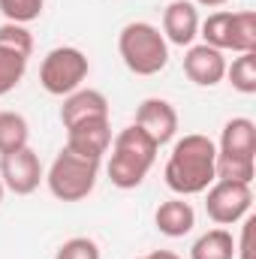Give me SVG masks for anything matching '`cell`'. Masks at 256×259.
I'll return each mask as SVG.
<instances>
[{
  "label": "cell",
  "mask_w": 256,
  "mask_h": 259,
  "mask_svg": "<svg viewBox=\"0 0 256 259\" xmlns=\"http://www.w3.org/2000/svg\"><path fill=\"white\" fill-rule=\"evenodd\" d=\"M190 259H235V238L229 229L217 226L202 232L190 247Z\"/></svg>",
  "instance_id": "obj_15"
},
{
  "label": "cell",
  "mask_w": 256,
  "mask_h": 259,
  "mask_svg": "<svg viewBox=\"0 0 256 259\" xmlns=\"http://www.w3.org/2000/svg\"><path fill=\"white\" fill-rule=\"evenodd\" d=\"M88 72H91V64H88V55L81 49H75V46H58V49H52L42 58L39 84L52 97H66V94H72V91L81 88V81L88 78Z\"/></svg>",
  "instance_id": "obj_5"
},
{
  "label": "cell",
  "mask_w": 256,
  "mask_h": 259,
  "mask_svg": "<svg viewBox=\"0 0 256 259\" xmlns=\"http://www.w3.org/2000/svg\"><path fill=\"white\" fill-rule=\"evenodd\" d=\"M232 18L235 12H211L205 21H199V36L205 46L211 49H220V52H232Z\"/></svg>",
  "instance_id": "obj_16"
},
{
  "label": "cell",
  "mask_w": 256,
  "mask_h": 259,
  "mask_svg": "<svg viewBox=\"0 0 256 259\" xmlns=\"http://www.w3.org/2000/svg\"><path fill=\"white\" fill-rule=\"evenodd\" d=\"M118 52L130 72L157 75L169 64V42L151 21H130L118 33Z\"/></svg>",
  "instance_id": "obj_3"
},
{
  "label": "cell",
  "mask_w": 256,
  "mask_h": 259,
  "mask_svg": "<svg viewBox=\"0 0 256 259\" xmlns=\"http://www.w3.org/2000/svg\"><path fill=\"white\" fill-rule=\"evenodd\" d=\"M88 118H109V100H106V94L94 91V88H78V91L66 94L64 106H61L64 130L78 124V121H88Z\"/></svg>",
  "instance_id": "obj_12"
},
{
  "label": "cell",
  "mask_w": 256,
  "mask_h": 259,
  "mask_svg": "<svg viewBox=\"0 0 256 259\" xmlns=\"http://www.w3.org/2000/svg\"><path fill=\"white\" fill-rule=\"evenodd\" d=\"M109 148H112V157H109L106 172L118 190H136L148 178L151 166L157 163V151H160L157 142L136 124H130L118 136H112Z\"/></svg>",
  "instance_id": "obj_2"
},
{
  "label": "cell",
  "mask_w": 256,
  "mask_h": 259,
  "mask_svg": "<svg viewBox=\"0 0 256 259\" xmlns=\"http://www.w3.org/2000/svg\"><path fill=\"white\" fill-rule=\"evenodd\" d=\"M253 226H256V217H244L241 223V238L235 241V256L238 259H253Z\"/></svg>",
  "instance_id": "obj_25"
},
{
  "label": "cell",
  "mask_w": 256,
  "mask_h": 259,
  "mask_svg": "<svg viewBox=\"0 0 256 259\" xmlns=\"http://www.w3.org/2000/svg\"><path fill=\"white\" fill-rule=\"evenodd\" d=\"M46 0H0V12L12 24H30L42 15Z\"/></svg>",
  "instance_id": "obj_23"
},
{
  "label": "cell",
  "mask_w": 256,
  "mask_h": 259,
  "mask_svg": "<svg viewBox=\"0 0 256 259\" xmlns=\"http://www.w3.org/2000/svg\"><path fill=\"white\" fill-rule=\"evenodd\" d=\"M112 145V124L109 118H88L72 127H66V151L88 157V160H103Z\"/></svg>",
  "instance_id": "obj_9"
},
{
  "label": "cell",
  "mask_w": 256,
  "mask_h": 259,
  "mask_svg": "<svg viewBox=\"0 0 256 259\" xmlns=\"http://www.w3.org/2000/svg\"><path fill=\"white\" fill-rule=\"evenodd\" d=\"M97 178H100V160L78 157V154H72L66 148L55 157V163L46 172V184H49V190L58 202H81V199H88L97 187Z\"/></svg>",
  "instance_id": "obj_4"
},
{
  "label": "cell",
  "mask_w": 256,
  "mask_h": 259,
  "mask_svg": "<svg viewBox=\"0 0 256 259\" xmlns=\"http://www.w3.org/2000/svg\"><path fill=\"white\" fill-rule=\"evenodd\" d=\"M226 78L238 94H256V52H244L232 64H226Z\"/></svg>",
  "instance_id": "obj_18"
},
{
  "label": "cell",
  "mask_w": 256,
  "mask_h": 259,
  "mask_svg": "<svg viewBox=\"0 0 256 259\" xmlns=\"http://www.w3.org/2000/svg\"><path fill=\"white\" fill-rule=\"evenodd\" d=\"M214 160H217V145L202 136V133H187L172 145V154L166 160L163 178L166 187L175 196H199L205 193L217 178H214Z\"/></svg>",
  "instance_id": "obj_1"
},
{
  "label": "cell",
  "mask_w": 256,
  "mask_h": 259,
  "mask_svg": "<svg viewBox=\"0 0 256 259\" xmlns=\"http://www.w3.org/2000/svg\"><path fill=\"white\" fill-rule=\"evenodd\" d=\"M30 142V127L27 118L18 112H0V154H12L27 148Z\"/></svg>",
  "instance_id": "obj_17"
},
{
  "label": "cell",
  "mask_w": 256,
  "mask_h": 259,
  "mask_svg": "<svg viewBox=\"0 0 256 259\" xmlns=\"http://www.w3.org/2000/svg\"><path fill=\"white\" fill-rule=\"evenodd\" d=\"M253 175H256V160H247V157H223V154H217V160H214V178L217 181L250 184Z\"/></svg>",
  "instance_id": "obj_19"
},
{
  "label": "cell",
  "mask_w": 256,
  "mask_h": 259,
  "mask_svg": "<svg viewBox=\"0 0 256 259\" xmlns=\"http://www.w3.org/2000/svg\"><path fill=\"white\" fill-rule=\"evenodd\" d=\"M205 211L217 226H232L238 220H244L250 214L253 205V190L250 184H238V181H214L205 190Z\"/></svg>",
  "instance_id": "obj_6"
},
{
  "label": "cell",
  "mask_w": 256,
  "mask_h": 259,
  "mask_svg": "<svg viewBox=\"0 0 256 259\" xmlns=\"http://www.w3.org/2000/svg\"><path fill=\"white\" fill-rule=\"evenodd\" d=\"M232 52L244 55L256 52V12L253 9H241L232 18Z\"/></svg>",
  "instance_id": "obj_21"
},
{
  "label": "cell",
  "mask_w": 256,
  "mask_h": 259,
  "mask_svg": "<svg viewBox=\"0 0 256 259\" xmlns=\"http://www.w3.org/2000/svg\"><path fill=\"white\" fill-rule=\"evenodd\" d=\"M0 181L9 193L30 196L39 187V181H46L39 154L30 145L21 151H12V154H0Z\"/></svg>",
  "instance_id": "obj_7"
},
{
  "label": "cell",
  "mask_w": 256,
  "mask_h": 259,
  "mask_svg": "<svg viewBox=\"0 0 256 259\" xmlns=\"http://www.w3.org/2000/svg\"><path fill=\"white\" fill-rule=\"evenodd\" d=\"M184 75L199 88H214L226 78V58L220 49H211L205 42L187 46L184 55Z\"/></svg>",
  "instance_id": "obj_10"
},
{
  "label": "cell",
  "mask_w": 256,
  "mask_h": 259,
  "mask_svg": "<svg viewBox=\"0 0 256 259\" xmlns=\"http://www.w3.org/2000/svg\"><path fill=\"white\" fill-rule=\"evenodd\" d=\"M154 223L166 238H184L196 226V211L184 196H175V199L160 202V208L154 214Z\"/></svg>",
  "instance_id": "obj_14"
},
{
  "label": "cell",
  "mask_w": 256,
  "mask_h": 259,
  "mask_svg": "<svg viewBox=\"0 0 256 259\" xmlns=\"http://www.w3.org/2000/svg\"><path fill=\"white\" fill-rule=\"evenodd\" d=\"M217 154L256 160V124L250 118H232V121H226L223 130H220Z\"/></svg>",
  "instance_id": "obj_13"
},
{
  "label": "cell",
  "mask_w": 256,
  "mask_h": 259,
  "mask_svg": "<svg viewBox=\"0 0 256 259\" xmlns=\"http://www.w3.org/2000/svg\"><path fill=\"white\" fill-rule=\"evenodd\" d=\"M3 193H6V187H3V181H0V202H3Z\"/></svg>",
  "instance_id": "obj_28"
},
{
  "label": "cell",
  "mask_w": 256,
  "mask_h": 259,
  "mask_svg": "<svg viewBox=\"0 0 256 259\" xmlns=\"http://www.w3.org/2000/svg\"><path fill=\"white\" fill-rule=\"evenodd\" d=\"M163 36L172 46L187 49L199 36V9L193 0H172L163 9Z\"/></svg>",
  "instance_id": "obj_11"
},
{
  "label": "cell",
  "mask_w": 256,
  "mask_h": 259,
  "mask_svg": "<svg viewBox=\"0 0 256 259\" xmlns=\"http://www.w3.org/2000/svg\"><path fill=\"white\" fill-rule=\"evenodd\" d=\"M145 259H181L178 253H172V250H151Z\"/></svg>",
  "instance_id": "obj_26"
},
{
  "label": "cell",
  "mask_w": 256,
  "mask_h": 259,
  "mask_svg": "<svg viewBox=\"0 0 256 259\" xmlns=\"http://www.w3.org/2000/svg\"><path fill=\"white\" fill-rule=\"evenodd\" d=\"M27 72V58L9 49H0V97L12 94Z\"/></svg>",
  "instance_id": "obj_20"
},
{
  "label": "cell",
  "mask_w": 256,
  "mask_h": 259,
  "mask_svg": "<svg viewBox=\"0 0 256 259\" xmlns=\"http://www.w3.org/2000/svg\"><path fill=\"white\" fill-rule=\"evenodd\" d=\"M139 259H145V256H139Z\"/></svg>",
  "instance_id": "obj_29"
},
{
  "label": "cell",
  "mask_w": 256,
  "mask_h": 259,
  "mask_svg": "<svg viewBox=\"0 0 256 259\" xmlns=\"http://www.w3.org/2000/svg\"><path fill=\"white\" fill-rule=\"evenodd\" d=\"M55 259H103L100 253V244L88 235H75V238H66L64 244L58 247Z\"/></svg>",
  "instance_id": "obj_24"
},
{
  "label": "cell",
  "mask_w": 256,
  "mask_h": 259,
  "mask_svg": "<svg viewBox=\"0 0 256 259\" xmlns=\"http://www.w3.org/2000/svg\"><path fill=\"white\" fill-rule=\"evenodd\" d=\"M0 49H9V52H18L24 58L33 55V33L24 27V24H0Z\"/></svg>",
  "instance_id": "obj_22"
},
{
  "label": "cell",
  "mask_w": 256,
  "mask_h": 259,
  "mask_svg": "<svg viewBox=\"0 0 256 259\" xmlns=\"http://www.w3.org/2000/svg\"><path fill=\"white\" fill-rule=\"evenodd\" d=\"M196 6H205V9H217V6H226L229 0H193Z\"/></svg>",
  "instance_id": "obj_27"
},
{
  "label": "cell",
  "mask_w": 256,
  "mask_h": 259,
  "mask_svg": "<svg viewBox=\"0 0 256 259\" xmlns=\"http://www.w3.org/2000/svg\"><path fill=\"white\" fill-rule=\"evenodd\" d=\"M133 124L139 130H145V133L157 142V148H163V145H169V142L178 136V112H175V106H172L169 100H163V97H148V100L139 103Z\"/></svg>",
  "instance_id": "obj_8"
}]
</instances>
